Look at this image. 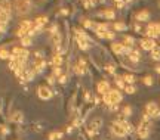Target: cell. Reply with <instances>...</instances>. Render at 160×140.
Listing matches in <instances>:
<instances>
[{
  "mask_svg": "<svg viewBox=\"0 0 160 140\" xmlns=\"http://www.w3.org/2000/svg\"><path fill=\"white\" fill-rule=\"evenodd\" d=\"M62 137V133L61 131H53L49 134V140H57V139H61Z\"/></svg>",
  "mask_w": 160,
  "mask_h": 140,
  "instance_id": "obj_19",
  "label": "cell"
},
{
  "mask_svg": "<svg viewBox=\"0 0 160 140\" xmlns=\"http://www.w3.org/2000/svg\"><path fill=\"white\" fill-rule=\"evenodd\" d=\"M114 2H117V3H122V2H123V0H114Z\"/></svg>",
  "mask_w": 160,
  "mask_h": 140,
  "instance_id": "obj_35",
  "label": "cell"
},
{
  "mask_svg": "<svg viewBox=\"0 0 160 140\" xmlns=\"http://www.w3.org/2000/svg\"><path fill=\"white\" fill-rule=\"evenodd\" d=\"M111 131L114 133L116 136H119V137H123V136H126V134H127V131L125 130V127L122 125V123H120V121L113 123V125H111Z\"/></svg>",
  "mask_w": 160,
  "mask_h": 140,
  "instance_id": "obj_5",
  "label": "cell"
},
{
  "mask_svg": "<svg viewBox=\"0 0 160 140\" xmlns=\"http://www.w3.org/2000/svg\"><path fill=\"white\" fill-rule=\"evenodd\" d=\"M30 8H31V3L30 0H17L15 3V9L19 15H25L30 12Z\"/></svg>",
  "mask_w": 160,
  "mask_h": 140,
  "instance_id": "obj_3",
  "label": "cell"
},
{
  "mask_svg": "<svg viewBox=\"0 0 160 140\" xmlns=\"http://www.w3.org/2000/svg\"><path fill=\"white\" fill-rule=\"evenodd\" d=\"M135 30H136V31H138V33H139V31H141V27H139V25L136 24V25H135Z\"/></svg>",
  "mask_w": 160,
  "mask_h": 140,
  "instance_id": "obj_32",
  "label": "cell"
},
{
  "mask_svg": "<svg viewBox=\"0 0 160 140\" xmlns=\"http://www.w3.org/2000/svg\"><path fill=\"white\" fill-rule=\"evenodd\" d=\"M129 59L134 61V62H138V61H139V53H138L136 50H132V52L129 53Z\"/></svg>",
  "mask_w": 160,
  "mask_h": 140,
  "instance_id": "obj_16",
  "label": "cell"
},
{
  "mask_svg": "<svg viewBox=\"0 0 160 140\" xmlns=\"http://www.w3.org/2000/svg\"><path fill=\"white\" fill-rule=\"evenodd\" d=\"M125 91H126L127 94H134L135 93V87L132 84H126V87H125Z\"/></svg>",
  "mask_w": 160,
  "mask_h": 140,
  "instance_id": "obj_23",
  "label": "cell"
},
{
  "mask_svg": "<svg viewBox=\"0 0 160 140\" xmlns=\"http://www.w3.org/2000/svg\"><path fill=\"white\" fill-rule=\"evenodd\" d=\"M48 81L52 84V83H53V77H48Z\"/></svg>",
  "mask_w": 160,
  "mask_h": 140,
  "instance_id": "obj_33",
  "label": "cell"
},
{
  "mask_svg": "<svg viewBox=\"0 0 160 140\" xmlns=\"http://www.w3.org/2000/svg\"><path fill=\"white\" fill-rule=\"evenodd\" d=\"M45 66H46V62H45V61H43V59L40 58V59H37V61L34 62L33 69L36 71V72H42L43 69H45Z\"/></svg>",
  "mask_w": 160,
  "mask_h": 140,
  "instance_id": "obj_10",
  "label": "cell"
},
{
  "mask_svg": "<svg viewBox=\"0 0 160 140\" xmlns=\"http://www.w3.org/2000/svg\"><path fill=\"white\" fill-rule=\"evenodd\" d=\"M141 47H142L144 50H150V52H151V50L156 47V43H154L153 39H144V40H141Z\"/></svg>",
  "mask_w": 160,
  "mask_h": 140,
  "instance_id": "obj_9",
  "label": "cell"
},
{
  "mask_svg": "<svg viewBox=\"0 0 160 140\" xmlns=\"http://www.w3.org/2000/svg\"><path fill=\"white\" fill-rule=\"evenodd\" d=\"M156 69H157V72H160V65L157 66V68H156Z\"/></svg>",
  "mask_w": 160,
  "mask_h": 140,
  "instance_id": "obj_34",
  "label": "cell"
},
{
  "mask_svg": "<svg viewBox=\"0 0 160 140\" xmlns=\"http://www.w3.org/2000/svg\"><path fill=\"white\" fill-rule=\"evenodd\" d=\"M96 90H98V93L100 94H105V93H108L111 89H110V84H108V81H100L98 83V86H96Z\"/></svg>",
  "mask_w": 160,
  "mask_h": 140,
  "instance_id": "obj_8",
  "label": "cell"
},
{
  "mask_svg": "<svg viewBox=\"0 0 160 140\" xmlns=\"http://www.w3.org/2000/svg\"><path fill=\"white\" fill-rule=\"evenodd\" d=\"M148 18H150V12H148V10H141V12L136 15V19H138V21H147Z\"/></svg>",
  "mask_w": 160,
  "mask_h": 140,
  "instance_id": "obj_12",
  "label": "cell"
},
{
  "mask_svg": "<svg viewBox=\"0 0 160 140\" xmlns=\"http://www.w3.org/2000/svg\"><path fill=\"white\" fill-rule=\"evenodd\" d=\"M147 35L148 39H156L160 35V27L159 24H150L147 27Z\"/></svg>",
  "mask_w": 160,
  "mask_h": 140,
  "instance_id": "obj_6",
  "label": "cell"
},
{
  "mask_svg": "<svg viewBox=\"0 0 160 140\" xmlns=\"http://www.w3.org/2000/svg\"><path fill=\"white\" fill-rule=\"evenodd\" d=\"M83 25L86 27V28H95V24H93L92 21H89V19H86L83 22Z\"/></svg>",
  "mask_w": 160,
  "mask_h": 140,
  "instance_id": "obj_25",
  "label": "cell"
},
{
  "mask_svg": "<svg viewBox=\"0 0 160 140\" xmlns=\"http://www.w3.org/2000/svg\"><path fill=\"white\" fill-rule=\"evenodd\" d=\"M10 55H12V53H9L6 49L0 50V59H10Z\"/></svg>",
  "mask_w": 160,
  "mask_h": 140,
  "instance_id": "obj_20",
  "label": "cell"
},
{
  "mask_svg": "<svg viewBox=\"0 0 160 140\" xmlns=\"http://www.w3.org/2000/svg\"><path fill=\"white\" fill-rule=\"evenodd\" d=\"M31 43H33L31 35H25V37L21 39V46H22V47H28V46H31Z\"/></svg>",
  "mask_w": 160,
  "mask_h": 140,
  "instance_id": "obj_13",
  "label": "cell"
},
{
  "mask_svg": "<svg viewBox=\"0 0 160 140\" xmlns=\"http://www.w3.org/2000/svg\"><path fill=\"white\" fill-rule=\"evenodd\" d=\"M10 120H12L14 123H21V121H22V114H21L19 111H17V112H14V114H12Z\"/></svg>",
  "mask_w": 160,
  "mask_h": 140,
  "instance_id": "obj_14",
  "label": "cell"
},
{
  "mask_svg": "<svg viewBox=\"0 0 160 140\" xmlns=\"http://www.w3.org/2000/svg\"><path fill=\"white\" fill-rule=\"evenodd\" d=\"M79 47H80V49L82 50H88L89 49V47H91V44H89V41L91 40H88V39H80V37H79Z\"/></svg>",
  "mask_w": 160,
  "mask_h": 140,
  "instance_id": "obj_11",
  "label": "cell"
},
{
  "mask_svg": "<svg viewBox=\"0 0 160 140\" xmlns=\"http://www.w3.org/2000/svg\"><path fill=\"white\" fill-rule=\"evenodd\" d=\"M102 99L107 105H119V102H122V94L119 90L114 89V90H110L108 93H105L102 96Z\"/></svg>",
  "mask_w": 160,
  "mask_h": 140,
  "instance_id": "obj_2",
  "label": "cell"
},
{
  "mask_svg": "<svg viewBox=\"0 0 160 140\" xmlns=\"http://www.w3.org/2000/svg\"><path fill=\"white\" fill-rule=\"evenodd\" d=\"M159 27H160V22H159Z\"/></svg>",
  "mask_w": 160,
  "mask_h": 140,
  "instance_id": "obj_36",
  "label": "cell"
},
{
  "mask_svg": "<svg viewBox=\"0 0 160 140\" xmlns=\"http://www.w3.org/2000/svg\"><path fill=\"white\" fill-rule=\"evenodd\" d=\"M0 9L3 10H10V5L8 0H0Z\"/></svg>",
  "mask_w": 160,
  "mask_h": 140,
  "instance_id": "obj_18",
  "label": "cell"
},
{
  "mask_svg": "<svg viewBox=\"0 0 160 140\" xmlns=\"http://www.w3.org/2000/svg\"><path fill=\"white\" fill-rule=\"evenodd\" d=\"M144 84H145V86H151V84H153V78H151V77H144Z\"/></svg>",
  "mask_w": 160,
  "mask_h": 140,
  "instance_id": "obj_26",
  "label": "cell"
},
{
  "mask_svg": "<svg viewBox=\"0 0 160 140\" xmlns=\"http://www.w3.org/2000/svg\"><path fill=\"white\" fill-rule=\"evenodd\" d=\"M123 81L127 83V84H132V83L135 81V78H134V75L132 74H126L125 77H123Z\"/></svg>",
  "mask_w": 160,
  "mask_h": 140,
  "instance_id": "obj_22",
  "label": "cell"
},
{
  "mask_svg": "<svg viewBox=\"0 0 160 140\" xmlns=\"http://www.w3.org/2000/svg\"><path fill=\"white\" fill-rule=\"evenodd\" d=\"M101 15L104 18H107V19H113V18H114V12H113V10H104Z\"/></svg>",
  "mask_w": 160,
  "mask_h": 140,
  "instance_id": "obj_21",
  "label": "cell"
},
{
  "mask_svg": "<svg viewBox=\"0 0 160 140\" xmlns=\"http://www.w3.org/2000/svg\"><path fill=\"white\" fill-rule=\"evenodd\" d=\"M113 28H114L116 31H126V30H127V25L123 24V22H116V24L113 25Z\"/></svg>",
  "mask_w": 160,
  "mask_h": 140,
  "instance_id": "obj_15",
  "label": "cell"
},
{
  "mask_svg": "<svg viewBox=\"0 0 160 140\" xmlns=\"http://www.w3.org/2000/svg\"><path fill=\"white\" fill-rule=\"evenodd\" d=\"M58 81H59V83H65V81H67V77H65V75H61Z\"/></svg>",
  "mask_w": 160,
  "mask_h": 140,
  "instance_id": "obj_31",
  "label": "cell"
},
{
  "mask_svg": "<svg viewBox=\"0 0 160 140\" xmlns=\"http://www.w3.org/2000/svg\"><path fill=\"white\" fill-rule=\"evenodd\" d=\"M145 114H148L151 118H159L160 109L157 108V105H156L154 102H150V103H147V106H145Z\"/></svg>",
  "mask_w": 160,
  "mask_h": 140,
  "instance_id": "obj_4",
  "label": "cell"
},
{
  "mask_svg": "<svg viewBox=\"0 0 160 140\" xmlns=\"http://www.w3.org/2000/svg\"><path fill=\"white\" fill-rule=\"evenodd\" d=\"M105 68H107V71H110L111 74H114V72H116V71H114V68H113V66H111V65H107V66H105Z\"/></svg>",
  "mask_w": 160,
  "mask_h": 140,
  "instance_id": "obj_30",
  "label": "cell"
},
{
  "mask_svg": "<svg viewBox=\"0 0 160 140\" xmlns=\"http://www.w3.org/2000/svg\"><path fill=\"white\" fill-rule=\"evenodd\" d=\"M151 56H153V59H156V61H159L160 59V47H154V49L151 50Z\"/></svg>",
  "mask_w": 160,
  "mask_h": 140,
  "instance_id": "obj_17",
  "label": "cell"
},
{
  "mask_svg": "<svg viewBox=\"0 0 160 140\" xmlns=\"http://www.w3.org/2000/svg\"><path fill=\"white\" fill-rule=\"evenodd\" d=\"M131 112H132V109H131V106H125V108H123V115L129 116V115H131Z\"/></svg>",
  "mask_w": 160,
  "mask_h": 140,
  "instance_id": "obj_27",
  "label": "cell"
},
{
  "mask_svg": "<svg viewBox=\"0 0 160 140\" xmlns=\"http://www.w3.org/2000/svg\"><path fill=\"white\" fill-rule=\"evenodd\" d=\"M134 37H131V35H126L125 37V43H127V44H134Z\"/></svg>",
  "mask_w": 160,
  "mask_h": 140,
  "instance_id": "obj_28",
  "label": "cell"
},
{
  "mask_svg": "<svg viewBox=\"0 0 160 140\" xmlns=\"http://www.w3.org/2000/svg\"><path fill=\"white\" fill-rule=\"evenodd\" d=\"M61 65V55H55L53 56V66H59Z\"/></svg>",
  "mask_w": 160,
  "mask_h": 140,
  "instance_id": "obj_24",
  "label": "cell"
},
{
  "mask_svg": "<svg viewBox=\"0 0 160 140\" xmlns=\"http://www.w3.org/2000/svg\"><path fill=\"white\" fill-rule=\"evenodd\" d=\"M150 130H151V116L148 115V114H144L142 120L139 123V127H138V136L145 139V137H148Z\"/></svg>",
  "mask_w": 160,
  "mask_h": 140,
  "instance_id": "obj_1",
  "label": "cell"
},
{
  "mask_svg": "<svg viewBox=\"0 0 160 140\" xmlns=\"http://www.w3.org/2000/svg\"><path fill=\"white\" fill-rule=\"evenodd\" d=\"M53 74L57 75V77H61V69H59V66H55V68H53Z\"/></svg>",
  "mask_w": 160,
  "mask_h": 140,
  "instance_id": "obj_29",
  "label": "cell"
},
{
  "mask_svg": "<svg viewBox=\"0 0 160 140\" xmlns=\"http://www.w3.org/2000/svg\"><path fill=\"white\" fill-rule=\"evenodd\" d=\"M37 94H39V98L42 100H49L52 98V91L49 87H46V86H40L39 87V90H37Z\"/></svg>",
  "mask_w": 160,
  "mask_h": 140,
  "instance_id": "obj_7",
  "label": "cell"
}]
</instances>
